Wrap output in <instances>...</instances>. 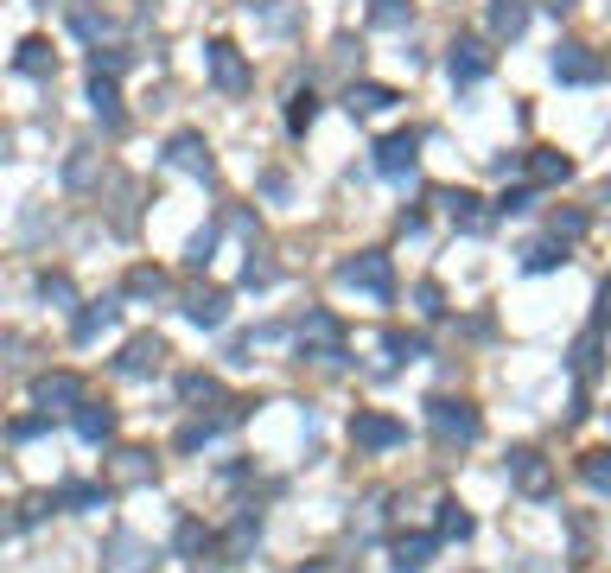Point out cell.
I'll return each mask as SVG.
<instances>
[{"label":"cell","instance_id":"1","mask_svg":"<svg viewBox=\"0 0 611 573\" xmlns=\"http://www.w3.org/2000/svg\"><path fill=\"white\" fill-rule=\"evenodd\" d=\"M338 281H344V287H357V293H370L376 306H389V300H395V268H389V255H382V249L351 255V262L338 268Z\"/></svg>","mask_w":611,"mask_h":573},{"label":"cell","instance_id":"2","mask_svg":"<svg viewBox=\"0 0 611 573\" xmlns=\"http://www.w3.org/2000/svg\"><path fill=\"white\" fill-rule=\"evenodd\" d=\"M427 427L440 433L446 446H452V440H459V446H471V440L484 433V414L471 408V402H452V395H440V402H427Z\"/></svg>","mask_w":611,"mask_h":573},{"label":"cell","instance_id":"3","mask_svg":"<svg viewBox=\"0 0 611 573\" xmlns=\"http://www.w3.org/2000/svg\"><path fill=\"white\" fill-rule=\"evenodd\" d=\"M510 491L516 497H535V503L554 491V465L541 459L535 446H516V453H510Z\"/></svg>","mask_w":611,"mask_h":573},{"label":"cell","instance_id":"4","mask_svg":"<svg viewBox=\"0 0 611 573\" xmlns=\"http://www.w3.org/2000/svg\"><path fill=\"white\" fill-rule=\"evenodd\" d=\"M204 64H211V83H217L223 96H242V90H249V83H255L249 58H242V51H236L230 39H217L211 51H204Z\"/></svg>","mask_w":611,"mask_h":573},{"label":"cell","instance_id":"5","mask_svg":"<svg viewBox=\"0 0 611 573\" xmlns=\"http://www.w3.org/2000/svg\"><path fill=\"white\" fill-rule=\"evenodd\" d=\"M408 440V427L395 421V414H376V408H363L357 421H351V446H363V453H389V446Z\"/></svg>","mask_w":611,"mask_h":573},{"label":"cell","instance_id":"6","mask_svg":"<svg viewBox=\"0 0 611 573\" xmlns=\"http://www.w3.org/2000/svg\"><path fill=\"white\" fill-rule=\"evenodd\" d=\"M166 166H179V172H191V179H211L217 172V160H211V147H204V134H172L166 141Z\"/></svg>","mask_w":611,"mask_h":573},{"label":"cell","instance_id":"7","mask_svg":"<svg viewBox=\"0 0 611 573\" xmlns=\"http://www.w3.org/2000/svg\"><path fill=\"white\" fill-rule=\"evenodd\" d=\"M32 402H39L45 414H77V402H83V382H77L71 370L39 376V382H32Z\"/></svg>","mask_w":611,"mask_h":573},{"label":"cell","instance_id":"8","mask_svg":"<svg viewBox=\"0 0 611 573\" xmlns=\"http://www.w3.org/2000/svg\"><path fill=\"white\" fill-rule=\"evenodd\" d=\"M414 160H421V134H408V128L389 134V141L376 147V172H382V179H408Z\"/></svg>","mask_w":611,"mask_h":573},{"label":"cell","instance_id":"9","mask_svg":"<svg viewBox=\"0 0 611 573\" xmlns=\"http://www.w3.org/2000/svg\"><path fill=\"white\" fill-rule=\"evenodd\" d=\"M433 204H440V211H446L452 223H459V230H471V236H478V230H491V211H484V198H478V191H433Z\"/></svg>","mask_w":611,"mask_h":573},{"label":"cell","instance_id":"10","mask_svg":"<svg viewBox=\"0 0 611 573\" xmlns=\"http://www.w3.org/2000/svg\"><path fill=\"white\" fill-rule=\"evenodd\" d=\"M300 351H306V357H319V363H338V357H344V344H338V319H331V312H312V319L300 325Z\"/></svg>","mask_w":611,"mask_h":573},{"label":"cell","instance_id":"11","mask_svg":"<svg viewBox=\"0 0 611 573\" xmlns=\"http://www.w3.org/2000/svg\"><path fill=\"white\" fill-rule=\"evenodd\" d=\"M160 363H166V338L141 332V338H128V351L115 357V376H153Z\"/></svg>","mask_w":611,"mask_h":573},{"label":"cell","instance_id":"12","mask_svg":"<svg viewBox=\"0 0 611 573\" xmlns=\"http://www.w3.org/2000/svg\"><path fill=\"white\" fill-rule=\"evenodd\" d=\"M446 71H452V83H484L491 77V51H484L478 39H459L446 51Z\"/></svg>","mask_w":611,"mask_h":573},{"label":"cell","instance_id":"13","mask_svg":"<svg viewBox=\"0 0 611 573\" xmlns=\"http://www.w3.org/2000/svg\"><path fill=\"white\" fill-rule=\"evenodd\" d=\"M554 77H561V83H599L605 64L592 58V45H561V51H554Z\"/></svg>","mask_w":611,"mask_h":573},{"label":"cell","instance_id":"14","mask_svg":"<svg viewBox=\"0 0 611 573\" xmlns=\"http://www.w3.org/2000/svg\"><path fill=\"white\" fill-rule=\"evenodd\" d=\"M522 166L535 172V185H567L573 179V160H567V153H554V147H529V153H522Z\"/></svg>","mask_w":611,"mask_h":573},{"label":"cell","instance_id":"15","mask_svg":"<svg viewBox=\"0 0 611 573\" xmlns=\"http://www.w3.org/2000/svg\"><path fill=\"white\" fill-rule=\"evenodd\" d=\"M71 421H77V433H83V440H90V446H102V440H115V408H102V402H90V395H83V402H77V414H71Z\"/></svg>","mask_w":611,"mask_h":573},{"label":"cell","instance_id":"16","mask_svg":"<svg viewBox=\"0 0 611 573\" xmlns=\"http://www.w3.org/2000/svg\"><path fill=\"white\" fill-rule=\"evenodd\" d=\"M115 319H121V306H115V300H90V306H83V312H77V325H71V338H77V344H96V338H102V332H109V325H115Z\"/></svg>","mask_w":611,"mask_h":573},{"label":"cell","instance_id":"17","mask_svg":"<svg viewBox=\"0 0 611 573\" xmlns=\"http://www.w3.org/2000/svg\"><path fill=\"white\" fill-rule=\"evenodd\" d=\"M529 32V0H491V39H522Z\"/></svg>","mask_w":611,"mask_h":573},{"label":"cell","instance_id":"18","mask_svg":"<svg viewBox=\"0 0 611 573\" xmlns=\"http://www.w3.org/2000/svg\"><path fill=\"white\" fill-rule=\"evenodd\" d=\"M344 109H351V115H382V109H395V90H389V83H351Z\"/></svg>","mask_w":611,"mask_h":573},{"label":"cell","instance_id":"19","mask_svg":"<svg viewBox=\"0 0 611 573\" xmlns=\"http://www.w3.org/2000/svg\"><path fill=\"white\" fill-rule=\"evenodd\" d=\"M191 325H204V332H223V319H230V293H198V300L185 306Z\"/></svg>","mask_w":611,"mask_h":573},{"label":"cell","instance_id":"20","mask_svg":"<svg viewBox=\"0 0 611 573\" xmlns=\"http://www.w3.org/2000/svg\"><path fill=\"white\" fill-rule=\"evenodd\" d=\"M522 268H529V274L567 268V242H529V249H522Z\"/></svg>","mask_w":611,"mask_h":573},{"label":"cell","instance_id":"21","mask_svg":"<svg viewBox=\"0 0 611 573\" xmlns=\"http://www.w3.org/2000/svg\"><path fill=\"white\" fill-rule=\"evenodd\" d=\"M90 102H96L102 128H121V90H115V77H90Z\"/></svg>","mask_w":611,"mask_h":573},{"label":"cell","instance_id":"22","mask_svg":"<svg viewBox=\"0 0 611 573\" xmlns=\"http://www.w3.org/2000/svg\"><path fill=\"white\" fill-rule=\"evenodd\" d=\"M102 510V503H109V491H102V484H64L58 497H51V510Z\"/></svg>","mask_w":611,"mask_h":573},{"label":"cell","instance_id":"23","mask_svg":"<svg viewBox=\"0 0 611 573\" xmlns=\"http://www.w3.org/2000/svg\"><path fill=\"white\" fill-rule=\"evenodd\" d=\"M115 478H121V484L153 478V453H141V446H121V453H115Z\"/></svg>","mask_w":611,"mask_h":573},{"label":"cell","instance_id":"24","mask_svg":"<svg viewBox=\"0 0 611 573\" xmlns=\"http://www.w3.org/2000/svg\"><path fill=\"white\" fill-rule=\"evenodd\" d=\"M20 71H26V77H51V71H58V58H51L45 39H26V45H20Z\"/></svg>","mask_w":611,"mask_h":573},{"label":"cell","instance_id":"25","mask_svg":"<svg viewBox=\"0 0 611 573\" xmlns=\"http://www.w3.org/2000/svg\"><path fill=\"white\" fill-rule=\"evenodd\" d=\"M580 478H586L599 497H611V453H580Z\"/></svg>","mask_w":611,"mask_h":573},{"label":"cell","instance_id":"26","mask_svg":"<svg viewBox=\"0 0 611 573\" xmlns=\"http://www.w3.org/2000/svg\"><path fill=\"white\" fill-rule=\"evenodd\" d=\"M433 535H440V542H465V535H471V516L446 497V503H440V529H433Z\"/></svg>","mask_w":611,"mask_h":573},{"label":"cell","instance_id":"27","mask_svg":"<svg viewBox=\"0 0 611 573\" xmlns=\"http://www.w3.org/2000/svg\"><path fill=\"white\" fill-rule=\"evenodd\" d=\"M128 293H134V300H160V293H166V274H160V268H134V274H128Z\"/></svg>","mask_w":611,"mask_h":573},{"label":"cell","instance_id":"28","mask_svg":"<svg viewBox=\"0 0 611 573\" xmlns=\"http://www.w3.org/2000/svg\"><path fill=\"white\" fill-rule=\"evenodd\" d=\"M179 395H185V402H223V389H217V376H198V370H191V376L179 382Z\"/></svg>","mask_w":611,"mask_h":573},{"label":"cell","instance_id":"29","mask_svg":"<svg viewBox=\"0 0 611 573\" xmlns=\"http://www.w3.org/2000/svg\"><path fill=\"white\" fill-rule=\"evenodd\" d=\"M440 548V535H414V542H401V573H414V567H427V554Z\"/></svg>","mask_w":611,"mask_h":573},{"label":"cell","instance_id":"30","mask_svg":"<svg viewBox=\"0 0 611 573\" xmlns=\"http://www.w3.org/2000/svg\"><path fill=\"white\" fill-rule=\"evenodd\" d=\"M312 115H319V96L300 90V96H293V109H287V128H293V134H306V128H312Z\"/></svg>","mask_w":611,"mask_h":573},{"label":"cell","instance_id":"31","mask_svg":"<svg viewBox=\"0 0 611 573\" xmlns=\"http://www.w3.org/2000/svg\"><path fill=\"white\" fill-rule=\"evenodd\" d=\"M370 20H376V26H408V20H414V7H408V0H376Z\"/></svg>","mask_w":611,"mask_h":573},{"label":"cell","instance_id":"32","mask_svg":"<svg viewBox=\"0 0 611 573\" xmlns=\"http://www.w3.org/2000/svg\"><path fill=\"white\" fill-rule=\"evenodd\" d=\"M522 211H535V191L529 185H516V191H503V198H497V217H522Z\"/></svg>","mask_w":611,"mask_h":573},{"label":"cell","instance_id":"33","mask_svg":"<svg viewBox=\"0 0 611 573\" xmlns=\"http://www.w3.org/2000/svg\"><path fill=\"white\" fill-rule=\"evenodd\" d=\"M211 249H217V230H198L185 249V268H211Z\"/></svg>","mask_w":611,"mask_h":573},{"label":"cell","instance_id":"34","mask_svg":"<svg viewBox=\"0 0 611 573\" xmlns=\"http://www.w3.org/2000/svg\"><path fill=\"white\" fill-rule=\"evenodd\" d=\"M382 351H389L395 363H408V357H427V344H421V338H401V332H389V338H382Z\"/></svg>","mask_w":611,"mask_h":573},{"label":"cell","instance_id":"35","mask_svg":"<svg viewBox=\"0 0 611 573\" xmlns=\"http://www.w3.org/2000/svg\"><path fill=\"white\" fill-rule=\"evenodd\" d=\"M586 236V211H554V242H573Z\"/></svg>","mask_w":611,"mask_h":573},{"label":"cell","instance_id":"36","mask_svg":"<svg viewBox=\"0 0 611 573\" xmlns=\"http://www.w3.org/2000/svg\"><path fill=\"white\" fill-rule=\"evenodd\" d=\"M121 71H128V51H121V45L102 51V45H96V77H121Z\"/></svg>","mask_w":611,"mask_h":573},{"label":"cell","instance_id":"37","mask_svg":"<svg viewBox=\"0 0 611 573\" xmlns=\"http://www.w3.org/2000/svg\"><path fill=\"white\" fill-rule=\"evenodd\" d=\"M414 312H421V319H440V287H433V281H421V287H414Z\"/></svg>","mask_w":611,"mask_h":573},{"label":"cell","instance_id":"38","mask_svg":"<svg viewBox=\"0 0 611 573\" xmlns=\"http://www.w3.org/2000/svg\"><path fill=\"white\" fill-rule=\"evenodd\" d=\"M573 370H580V376L599 370V338H580V344H573Z\"/></svg>","mask_w":611,"mask_h":573},{"label":"cell","instance_id":"39","mask_svg":"<svg viewBox=\"0 0 611 573\" xmlns=\"http://www.w3.org/2000/svg\"><path fill=\"white\" fill-rule=\"evenodd\" d=\"M204 548H211V535L198 523H179V554H204Z\"/></svg>","mask_w":611,"mask_h":573},{"label":"cell","instance_id":"40","mask_svg":"<svg viewBox=\"0 0 611 573\" xmlns=\"http://www.w3.org/2000/svg\"><path fill=\"white\" fill-rule=\"evenodd\" d=\"M39 293H45V300H58V306H71V300H77V293H71V281H64V274H45V281H39Z\"/></svg>","mask_w":611,"mask_h":573},{"label":"cell","instance_id":"41","mask_svg":"<svg viewBox=\"0 0 611 573\" xmlns=\"http://www.w3.org/2000/svg\"><path fill=\"white\" fill-rule=\"evenodd\" d=\"M242 281H249V287H268V281H274V262H249V268H242Z\"/></svg>","mask_w":611,"mask_h":573},{"label":"cell","instance_id":"42","mask_svg":"<svg viewBox=\"0 0 611 573\" xmlns=\"http://www.w3.org/2000/svg\"><path fill=\"white\" fill-rule=\"evenodd\" d=\"M592 319H599V325H611V274L599 281V306H592Z\"/></svg>","mask_w":611,"mask_h":573},{"label":"cell","instance_id":"43","mask_svg":"<svg viewBox=\"0 0 611 573\" xmlns=\"http://www.w3.org/2000/svg\"><path fill=\"white\" fill-rule=\"evenodd\" d=\"M13 529H20V516H13V510H0V535H13Z\"/></svg>","mask_w":611,"mask_h":573},{"label":"cell","instance_id":"44","mask_svg":"<svg viewBox=\"0 0 611 573\" xmlns=\"http://www.w3.org/2000/svg\"><path fill=\"white\" fill-rule=\"evenodd\" d=\"M535 7H548V13H573V0H535Z\"/></svg>","mask_w":611,"mask_h":573},{"label":"cell","instance_id":"45","mask_svg":"<svg viewBox=\"0 0 611 573\" xmlns=\"http://www.w3.org/2000/svg\"><path fill=\"white\" fill-rule=\"evenodd\" d=\"M249 7H261V13H274V7H281V0H249Z\"/></svg>","mask_w":611,"mask_h":573},{"label":"cell","instance_id":"46","mask_svg":"<svg viewBox=\"0 0 611 573\" xmlns=\"http://www.w3.org/2000/svg\"><path fill=\"white\" fill-rule=\"evenodd\" d=\"M300 573H331V567H325V561H312V567H300Z\"/></svg>","mask_w":611,"mask_h":573}]
</instances>
